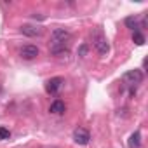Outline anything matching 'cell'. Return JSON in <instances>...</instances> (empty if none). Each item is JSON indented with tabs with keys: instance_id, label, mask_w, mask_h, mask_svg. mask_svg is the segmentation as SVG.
Masks as SVG:
<instances>
[{
	"instance_id": "obj_6",
	"label": "cell",
	"mask_w": 148,
	"mask_h": 148,
	"mask_svg": "<svg viewBox=\"0 0 148 148\" xmlns=\"http://www.w3.org/2000/svg\"><path fill=\"white\" fill-rule=\"evenodd\" d=\"M61 86H63V79L61 77H54V79H49L45 82V91L49 94H58V91L61 89Z\"/></svg>"
},
{
	"instance_id": "obj_8",
	"label": "cell",
	"mask_w": 148,
	"mask_h": 148,
	"mask_svg": "<svg viewBox=\"0 0 148 148\" xmlns=\"http://www.w3.org/2000/svg\"><path fill=\"white\" fill-rule=\"evenodd\" d=\"M21 32H23L25 35H28V37H37V35H40V33H42V30H40V28L30 26V25H25V26H21Z\"/></svg>"
},
{
	"instance_id": "obj_9",
	"label": "cell",
	"mask_w": 148,
	"mask_h": 148,
	"mask_svg": "<svg viewBox=\"0 0 148 148\" xmlns=\"http://www.w3.org/2000/svg\"><path fill=\"white\" fill-rule=\"evenodd\" d=\"M139 143H141V134L136 131V132L131 134V138H129V146H131V148H138Z\"/></svg>"
},
{
	"instance_id": "obj_13",
	"label": "cell",
	"mask_w": 148,
	"mask_h": 148,
	"mask_svg": "<svg viewBox=\"0 0 148 148\" xmlns=\"http://www.w3.org/2000/svg\"><path fill=\"white\" fill-rule=\"evenodd\" d=\"M86 52H87V45L84 44V45L79 49V56H86Z\"/></svg>"
},
{
	"instance_id": "obj_12",
	"label": "cell",
	"mask_w": 148,
	"mask_h": 148,
	"mask_svg": "<svg viewBox=\"0 0 148 148\" xmlns=\"http://www.w3.org/2000/svg\"><path fill=\"white\" fill-rule=\"evenodd\" d=\"M9 136H11L9 129H5V127H0V139H9Z\"/></svg>"
},
{
	"instance_id": "obj_1",
	"label": "cell",
	"mask_w": 148,
	"mask_h": 148,
	"mask_svg": "<svg viewBox=\"0 0 148 148\" xmlns=\"http://www.w3.org/2000/svg\"><path fill=\"white\" fill-rule=\"evenodd\" d=\"M70 38H71V35H70L68 30H64V28H56V30L52 32V35H51V45H49L51 52L56 54V56L66 52V51H68Z\"/></svg>"
},
{
	"instance_id": "obj_4",
	"label": "cell",
	"mask_w": 148,
	"mask_h": 148,
	"mask_svg": "<svg viewBox=\"0 0 148 148\" xmlns=\"http://www.w3.org/2000/svg\"><path fill=\"white\" fill-rule=\"evenodd\" d=\"M19 56L26 61H32L38 56V47L37 45H23L21 51H19Z\"/></svg>"
},
{
	"instance_id": "obj_7",
	"label": "cell",
	"mask_w": 148,
	"mask_h": 148,
	"mask_svg": "<svg viewBox=\"0 0 148 148\" xmlns=\"http://www.w3.org/2000/svg\"><path fill=\"white\" fill-rule=\"evenodd\" d=\"M64 110H66V105H64V101H61V99H54V101L51 103V108H49V112H51V113H56V115L64 113Z\"/></svg>"
},
{
	"instance_id": "obj_11",
	"label": "cell",
	"mask_w": 148,
	"mask_h": 148,
	"mask_svg": "<svg viewBox=\"0 0 148 148\" xmlns=\"http://www.w3.org/2000/svg\"><path fill=\"white\" fill-rule=\"evenodd\" d=\"M132 40H134L138 45H143V44H145V35L139 33V32H134V33H132Z\"/></svg>"
},
{
	"instance_id": "obj_5",
	"label": "cell",
	"mask_w": 148,
	"mask_h": 148,
	"mask_svg": "<svg viewBox=\"0 0 148 148\" xmlns=\"http://www.w3.org/2000/svg\"><path fill=\"white\" fill-rule=\"evenodd\" d=\"M73 139H75V143H79V145H87L89 139H91V134H89L87 129L79 127V129H75V132H73Z\"/></svg>"
},
{
	"instance_id": "obj_2",
	"label": "cell",
	"mask_w": 148,
	"mask_h": 148,
	"mask_svg": "<svg viewBox=\"0 0 148 148\" xmlns=\"http://www.w3.org/2000/svg\"><path fill=\"white\" fill-rule=\"evenodd\" d=\"M124 82L129 86V87H136L138 84L143 82V73L139 70H132V71H127L124 75Z\"/></svg>"
},
{
	"instance_id": "obj_3",
	"label": "cell",
	"mask_w": 148,
	"mask_h": 148,
	"mask_svg": "<svg viewBox=\"0 0 148 148\" xmlns=\"http://www.w3.org/2000/svg\"><path fill=\"white\" fill-rule=\"evenodd\" d=\"M94 47H96V51L99 52V54H108V51H110V45H108V42H106V38L103 37V33L101 32H96V35H94Z\"/></svg>"
},
{
	"instance_id": "obj_10",
	"label": "cell",
	"mask_w": 148,
	"mask_h": 148,
	"mask_svg": "<svg viewBox=\"0 0 148 148\" xmlns=\"http://www.w3.org/2000/svg\"><path fill=\"white\" fill-rule=\"evenodd\" d=\"M125 25H127V28H131L132 32H138V19H136L134 16L125 18Z\"/></svg>"
}]
</instances>
